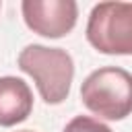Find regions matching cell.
I'll return each mask as SVG.
<instances>
[{
	"instance_id": "obj_4",
	"label": "cell",
	"mask_w": 132,
	"mask_h": 132,
	"mask_svg": "<svg viewBox=\"0 0 132 132\" xmlns=\"http://www.w3.org/2000/svg\"><path fill=\"white\" fill-rule=\"evenodd\" d=\"M23 19L33 33L62 37L76 25L78 6L74 0H23Z\"/></svg>"
},
{
	"instance_id": "obj_3",
	"label": "cell",
	"mask_w": 132,
	"mask_h": 132,
	"mask_svg": "<svg viewBox=\"0 0 132 132\" xmlns=\"http://www.w3.org/2000/svg\"><path fill=\"white\" fill-rule=\"evenodd\" d=\"M87 39L101 54H132V2H99L87 23Z\"/></svg>"
},
{
	"instance_id": "obj_6",
	"label": "cell",
	"mask_w": 132,
	"mask_h": 132,
	"mask_svg": "<svg viewBox=\"0 0 132 132\" xmlns=\"http://www.w3.org/2000/svg\"><path fill=\"white\" fill-rule=\"evenodd\" d=\"M64 132H111L109 126L101 124L95 118L89 116H76L74 120H70L64 128Z\"/></svg>"
},
{
	"instance_id": "obj_7",
	"label": "cell",
	"mask_w": 132,
	"mask_h": 132,
	"mask_svg": "<svg viewBox=\"0 0 132 132\" xmlns=\"http://www.w3.org/2000/svg\"><path fill=\"white\" fill-rule=\"evenodd\" d=\"M21 132H31V130H21Z\"/></svg>"
},
{
	"instance_id": "obj_5",
	"label": "cell",
	"mask_w": 132,
	"mask_h": 132,
	"mask_svg": "<svg viewBox=\"0 0 132 132\" xmlns=\"http://www.w3.org/2000/svg\"><path fill=\"white\" fill-rule=\"evenodd\" d=\"M33 95L29 85L16 76L0 78V126H14L29 118Z\"/></svg>"
},
{
	"instance_id": "obj_2",
	"label": "cell",
	"mask_w": 132,
	"mask_h": 132,
	"mask_svg": "<svg viewBox=\"0 0 132 132\" xmlns=\"http://www.w3.org/2000/svg\"><path fill=\"white\" fill-rule=\"evenodd\" d=\"M87 109L105 120H124L132 113V74L118 66L93 70L80 87Z\"/></svg>"
},
{
	"instance_id": "obj_1",
	"label": "cell",
	"mask_w": 132,
	"mask_h": 132,
	"mask_svg": "<svg viewBox=\"0 0 132 132\" xmlns=\"http://www.w3.org/2000/svg\"><path fill=\"white\" fill-rule=\"evenodd\" d=\"M19 68L35 80L45 103L56 105L68 97L74 78V62L66 50L37 43L27 45L19 54Z\"/></svg>"
}]
</instances>
